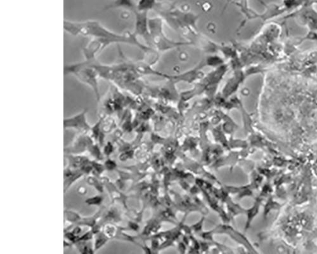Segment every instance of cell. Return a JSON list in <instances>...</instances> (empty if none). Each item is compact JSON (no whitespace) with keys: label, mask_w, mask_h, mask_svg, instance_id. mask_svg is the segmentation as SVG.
Wrapping results in <instances>:
<instances>
[{"label":"cell","mask_w":317,"mask_h":254,"mask_svg":"<svg viewBox=\"0 0 317 254\" xmlns=\"http://www.w3.org/2000/svg\"><path fill=\"white\" fill-rule=\"evenodd\" d=\"M64 30L68 34L77 37H92L96 39L101 47V52L111 44H128L134 45L135 46L142 49L136 39L134 33H128L125 35H120L107 29L101 23L97 21H88L85 22H73L70 21H64Z\"/></svg>","instance_id":"1"},{"label":"cell","mask_w":317,"mask_h":254,"mask_svg":"<svg viewBox=\"0 0 317 254\" xmlns=\"http://www.w3.org/2000/svg\"><path fill=\"white\" fill-rule=\"evenodd\" d=\"M95 60L85 59L80 63L69 64L64 67V75H73L79 81L91 88L95 94L98 103L101 101V92L99 90V73L95 67Z\"/></svg>","instance_id":"2"},{"label":"cell","mask_w":317,"mask_h":254,"mask_svg":"<svg viewBox=\"0 0 317 254\" xmlns=\"http://www.w3.org/2000/svg\"><path fill=\"white\" fill-rule=\"evenodd\" d=\"M87 110H85L78 115L65 118L64 120V129H75L83 132L92 129L87 122Z\"/></svg>","instance_id":"3"},{"label":"cell","mask_w":317,"mask_h":254,"mask_svg":"<svg viewBox=\"0 0 317 254\" xmlns=\"http://www.w3.org/2000/svg\"><path fill=\"white\" fill-rule=\"evenodd\" d=\"M135 14V36L140 35L144 38H147L149 35V28H148V20L147 12H139L136 11Z\"/></svg>","instance_id":"4"},{"label":"cell","mask_w":317,"mask_h":254,"mask_svg":"<svg viewBox=\"0 0 317 254\" xmlns=\"http://www.w3.org/2000/svg\"><path fill=\"white\" fill-rule=\"evenodd\" d=\"M135 2L134 0H114L110 4L105 7L102 12L112 9H125L134 13L137 11V4H135Z\"/></svg>","instance_id":"5"},{"label":"cell","mask_w":317,"mask_h":254,"mask_svg":"<svg viewBox=\"0 0 317 254\" xmlns=\"http://www.w3.org/2000/svg\"><path fill=\"white\" fill-rule=\"evenodd\" d=\"M156 0H138L137 4V11L147 12L155 8L156 6Z\"/></svg>","instance_id":"6"},{"label":"cell","mask_w":317,"mask_h":254,"mask_svg":"<svg viewBox=\"0 0 317 254\" xmlns=\"http://www.w3.org/2000/svg\"><path fill=\"white\" fill-rule=\"evenodd\" d=\"M107 241V238L104 234H99L97 235L96 239H95V249L97 250L98 249L103 246Z\"/></svg>","instance_id":"7"},{"label":"cell","mask_w":317,"mask_h":254,"mask_svg":"<svg viewBox=\"0 0 317 254\" xmlns=\"http://www.w3.org/2000/svg\"><path fill=\"white\" fill-rule=\"evenodd\" d=\"M77 246L78 250L80 249L81 253H91L94 252V251L92 250L91 246H90L88 245V243H87V241H84L83 243H80Z\"/></svg>","instance_id":"8"},{"label":"cell","mask_w":317,"mask_h":254,"mask_svg":"<svg viewBox=\"0 0 317 254\" xmlns=\"http://www.w3.org/2000/svg\"><path fill=\"white\" fill-rule=\"evenodd\" d=\"M103 201V197L101 196H96L93 197L90 199H88L86 201V203H87L88 205H100Z\"/></svg>","instance_id":"9"},{"label":"cell","mask_w":317,"mask_h":254,"mask_svg":"<svg viewBox=\"0 0 317 254\" xmlns=\"http://www.w3.org/2000/svg\"><path fill=\"white\" fill-rule=\"evenodd\" d=\"M116 167L115 161L110 160H107L105 163V167L108 170H113Z\"/></svg>","instance_id":"10"},{"label":"cell","mask_w":317,"mask_h":254,"mask_svg":"<svg viewBox=\"0 0 317 254\" xmlns=\"http://www.w3.org/2000/svg\"><path fill=\"white\" fill-rule=\"evenodd\" d=\"M113 146L111 142H108L104 148V153L106 155L109 156L113 151Z\"/></svg>","instance_id":"11"},{"label":"cell","mask_w":317,"mask_h":254,"mask_svg":"<svg viewBox=\"0 0 317 254\" xmlns=\"http://www.w3.org/2000/svg\"><path fill=\"white\" fill-rule=\"evenodd\" d=\"M134 1H137V2H138V0H134Z\"/></svg>","instance_id":"12"}]
</instances>
